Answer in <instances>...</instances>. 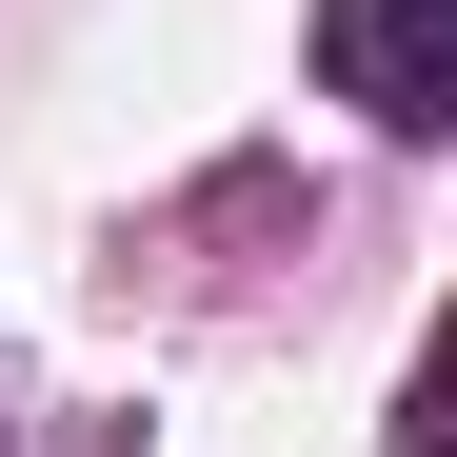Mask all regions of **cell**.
<instances>
[{
  "label": "cell",
  "mask_w": 457,
  "mask_h": 457,
  "mask_svg": "<svg viewBox=\"0 0 457 457\" xmlns=\"http://www.w3.org/2000/svg\"><path fill=\"white\" fill-rule=\"evenodd\" d=\"M338 100L378 139H437L457 120V0H338Z\"/></svg>",
  "instance_id": "1"
}]
</instances>
